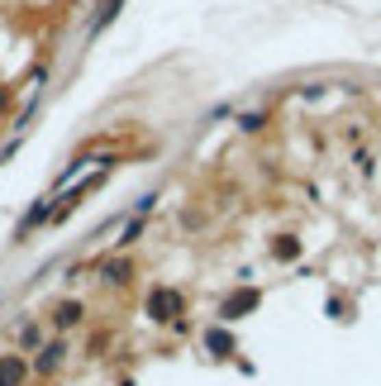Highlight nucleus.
<instances>
[{
  "instance_id": "nucleus-1",
  "label": "nucleus",
  "mask_w": 381,
  "mask_h": 386,
  "mask_svg": "<svg viewBox=\"0 0 381 386\" xmlns=\"http://www.w3.org/2000/svg\"><path fill=\"white\" fill-rule=\"evenodd\" d=\"M248 305H258V291H238V295H229V300H224V319H238Z\"/></svg>"
},
{
  "instance_id": "nucleus-2",
  "label": "nucleus",
  "mask_w": 381,
  "mask_h": 386,
  "mask_svg": "<svg viewBox=\"0 0 381 386\" xmlns=\"http://www.w3.org/2000/svg\"><path fill=\"white\" fill-rule=\"evenodd\" d=\"M24 382V358H0V386H19Z\"/></svg>"
},
{
  "instance_id": "nucleus-3",
  "label": "nucleus",
  "mask_w": 381,
  "mask_h": 386,
  "mask_svg": "<svg viewBox=\"0 0 381 386\" xmlns=\"http://www.w3.org/2000/svg\"><path fill=\"white\" fill-rule=\"evenodd\" d=\"M148 305H153V319H172L167 310L177 305V295H172V291H153V300H148Z\"/></svg>"
},
{
  "instance_id": "nucleus-4",
  "label": "nucleus",
  "mask_w": 381,
  "mask_h": 386,
  "mask_svg": "<svg viewBox=\"0 0 381 386\" xmlns=\"http://www.w3.org/2000/svg\"><path fill=\"white\" fill-rule=\"evenodd\" d=\"M77 319H82V305H77V300L58 305V324H77Z\"/></svg>"
},
{
  "instance_id": "nucleus-5",
  "label": "nucleus",
  "mask_w": 381,
  "mask_h": 386,
  "mask_svg": "<svg viewBox=\"0 0 381 386\" xmlns=\"http://www.w3.org/2000/svg\"><path fill=\"white\" fill-rule=\"evenodd\" d=\"M62 353H67L62 343H53V348H43V363H38V367H43V372H48V367H58V358H62Z\"/></svg>"
},
{
  "instance_id": "nucleus-6",
  "label": "nucleus",
  "mask_w": 381,
  "mask_h": 386,
  "mask_svg": "<svg viewBox=\"0 0 381 386\" xmlns=\"http://www.w3.org/2000/svg\"><path fill=\"white\" fill-rule=\"evenodd\" d=\"M210 348H219V358H224V353H229V339H224V334H214V329H210Z\"/></svg>"
}]
</instances>
